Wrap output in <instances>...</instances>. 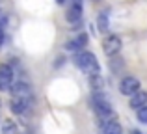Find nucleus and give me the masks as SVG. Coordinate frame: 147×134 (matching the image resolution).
<instances>
[{"instance_id": "obj_1", "label": "nucleus", "mask_w": 147, "mask_h": 134, "mask_svg": "<svg viewBox=\"0 0 147 134\" xmlns=\"http://www.w3.org/2000/svg\"><path fill=\"white\" fill-rule=\"evenodd\" d=\"M75 63L82 69L86 75H90V76H97L99 73H100L99 62H97V58H95L91 52H86V51L78 52V54H76V58H75Z\"/></svg>"}, {"instance_id": "obj_2", "label": "nucleus", "mask_w": 147, "mask_h": 134, "mask_svg": "<svg viewBox=\"0 0 147 134\" xmlns=\"http://www.w3.org/2000/svg\"><path fill=\"white\" fill-rule=\"evenodd\" d=\"M91 102H93V108H95V112H97V116L102 121L114 119V110H112V104L108 102V99L104 97L102 93H95L93 99H91Z\"/></svg>"}, {"instance_id": "obj_3", "label": "nucleus", "mask_w": 147, "mask_h": 134, "mask_svg": "<svg viewBox=\"0 0 147 134\" xmlns=\"http://www.w3.org/2000/svg\"><path fill=\"white\" fill-rule=\"evenodd\" d=\"M13 99H21V101H32V90L28 84L24 82H13L9 88Z\"/></svg>"}, {"instance_id": "obj_4", "label": "nucleus", "mask_w": 147, "mask_h": 134, "mask_svg": "<svg viewBox=\"0 0 147 134\" xmlns=\"http://www.w3.org/2000/svg\"><path fill=\"white\" fill-rule=\"evenodd\" d=\"M119 91H121L123 95H134L136 91H140V82H138V78H134V76H125V78L121 80V84H119Z\"/></svg>"}, {"instance_id": "obj_5", "label": "nucleus", "mask_w": 147, "mask_h": 134, "mask_svg": "<svg viewBox=\"0 0 147 134\" xmlns=\"http://www.w3.org/2000/svg\"><path fill=\"white\" fill-rule=\"evenodd\" d=\"M13 84V69L6 63L0 65V91H7Z\"/></svg>"}, {"instance_id": "obj_6", "label": "nucleus", "mask_w": 147, "mask_h": 134, "mask_svg": "<svg viewBox=\"0 0 147 134\" xmlns=\"http://www.w3.org/2000/svg\"><path fill=\"white\" fill-rule=\"evenodd\" d=\"M102 48L108 56H115L119 51H121V39L117 36H108L102 43Z\"/></svg>"}, {"instance_id": "obj_7", "label": "nucleus", "mask_w": 147, "mask_h": 134, "mask_svg": "<svg viewBox=\"0 0 147 134\" xmlns=\"http://www.w3.org/2000/svg\"><path fill=\"white\" fill-rule=\"evenodd\" d=\"M82 19V0H73L71 7L67 11V21L69 22H78Z\"/></svg>"}, {"instance_id": "obj_8", "label": "nucleus", "mask_w": 147, "mask_h": 134, "mask_svg": "<svg viewBox=\"0 0 147 134\" xmlns=\"http://www.w3.org/2000/svg\"><path fill=\"white\" fill-rule=\"evenodd\" d=\"M30 106H32V101H21V99H13V101L9 102V108L11 112L15 114H28L30 112Z\"/></svg>"}, {"instance_id": "obj_9", "label": "nucleus", "mask_w": 147, "mask_h": 134, "mask_svg": "<svg viewBox=\"0 0 147 134\" xmlns=\"http://www.w3.org/2000/svg\"><path fill=\"white\" fill-rule=\"evenodd\" d=\"M145 104H147V91H136L134 95H130L129 106L132 110H138V108H142V106H145Z\"/></svg>"}, {"instance_id": "obj_10", "label": "nucleus", "mask_w": 147, "mask_h": 134, "mask_svg": "<svg viewBox=\"0 0 147 134\" xmlns=\"http://www.w3.org/2000/svg\"><path fill=\"white\" fill-rule=\"evenodd\" d=\"M100 134H121V125L117 121H100Z\"/></svg>"}, {"instance_id": "obj_11", "label": "nucleus", "mask_w": 147, "mask_h": 134, "mask_svg": "<svg viewBox=\"0 0 147 134\" xmlns=\"http://www.w3.org/2000/svg\"><path fill=\"white\" fill-rule=\"evenodd\" d=\"M86 43H88V36H86V34H82V36H78L76 39L69 41L65 48H67V51H73V52H75V51H80V48H82Z\"/></svg>"}, {"instance_id": "obj_12", "label": "nucleus", "mask_w": 147, "mask_h": 134, "mask_svg": "<svg viewBox=\"0 0 147 134\" xmlns=\"http://www.w3.org/2000/svg\"><path fill=\"white\" fill-rule=\"evenodd\" d=\"M2 134H19V127L13 123V121H4Z\"/></svg>"}, {"instance_id": "obj_13", "label": "nucleus", "mask_w": 147, "mask_h": 134, "mask_svg": "<svg viewBox=\"0 0 147 134\" xmlns=\"http://www.w3.org/2000/svg\"><path fill=\"white\" fill-rule=\"evenodd\" d=\"M97 26H99V30L102 34H106L108 32V15L106 13H100L99 15V19H97Z\"/></svg>"}, {"instance_id": "obj_14", "label": "nucleus", "mask_w": 147, "mask_h": 134, "mask_svg": "<svg viewBox=\"0 0 147 134\" xmlns=\"http://www.w3.org/2000/svg\"><path fill=\"white\" fill-rule=\"evenodd\" d=\"M136 112H138V121L144 123V125H147V104L142 106V108H138Z\"/></svg>"}, {"instance_id": "obj_15", "label": "nucleus", "mask_w": 147, "mask_h": 134, "mask_svg": "<svg viewBox=\"0 0 147 134\" xmlns=\"http://www.w3.org/2000/svg\"><path fill=\"white\" fill-rule=\"evenodd\" d=\"M4 24H6V17H4L2 11H0V28H4Z\"/></svg>"}, {"instance_id": "obj_16", "label": "nucleus", "mask_w": 147, "mask_h": 134, "mask_svg": "<svg viewBox=\"0 0 147 134\" xmlns=\"http://www.w3.org/2000/svg\"><path fill=\"white\" fill-rule=\"evenodd\" d=\"M4 43V28H0V47H2Z\"/></svg>"}, {"instance_id": "obj_17", "label": "nucleus", "mask_w": 147, "mask_h": 134, "mask_svg": "<svg viewBox=\"0 0 147 134\" xmlns=\"http://www.w3.org/2000/svg\"><path fill=\"white\" fill-rule=\"evenodd\" d=\"M56 2H58V4H60V6H61V4H65V0H56Z\"/></svg>"}, {"instance_id": "obj_18", "label": "nucleus", "mask_w": 147, "mask_h": 134, "mask_svg": "<svg viewBox=\"0 0 147 134\" xmlns=\"http://www.w3.org/2000/svg\"><path fill=\"white\" fill-rule=\"evenodd\" d=\"M132 134H142V132L140 131H132Z\"/></svg>"}]
</instances>
